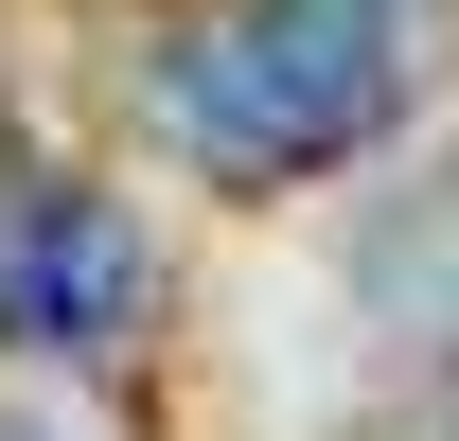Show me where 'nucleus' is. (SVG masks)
<instances>
[{"label":"nucleus","mask_w":459,"mask_h":441,"mask_svg":"<svg viewBox=\"0 0 459 441\" xmlns=\"http://www.w3.org/2000/svg\"><path fill=\"white\" fill-rule=\"evenodd\" d=\"M424 71V0H230L160 54V142L212 195H300L353 142H389Z\"/></svg>","instance_id":"nucleus-1"},{"label":"nucleus","mask_w":459,"mask_h":441,"mask_svg":"<svg viewBox=\"0 0 459 441\" xmlns=\"http://www.w3.org/2000/svg\"><path fill=\"white\" fill-rule=\"evenodd\" d=\"M0 441H107V424H71V406H0Z\"/></svg>","instance_id":"nucleus-3"},{"label":"nucleus","mask_w":459,"mask_h":441,"mask_svg":"<svg viewBox=\"0 0 459 441\" xmlns=\"http://www.w3.org/2000/svg\"><path fill=\"white\" fill-rule=\"evenodd\" d=\"M124 318H142V247H124V212L71 195V177H36V195L0 212V335H36L54 371H89V353H124Z\"/></svg>","instance_id":"nucleus-2"}]
</instances>
